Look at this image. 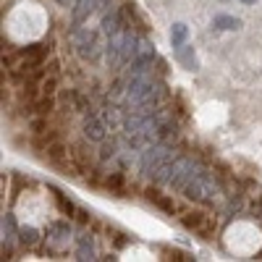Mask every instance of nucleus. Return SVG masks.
I'll use <instances>...</instances> for the list:
<instances>
[{
  "label": "nucleus",
  "mask_w": 262,
  "mask_h": 262,
  "mask_svg": "<svg viewBox=\"0 0 262 262\" xmlns=\"http://www.w3.org/2000/svg\"><path fill=\"white\" fill-rule=\"evenodd\" d=\"M181 221H184L186 228H194V231H200V233H210V231L215 228L212 217H210L207 212H200V210H196V212H186Z\"/></svg>",
  "instance_id": "f257e3e1"
}]
</instances>
